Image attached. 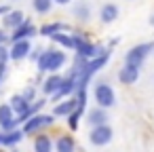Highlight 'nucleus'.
Here are the masks:
<instances>
[{
    "label": "nucleus",
    "mask_w": 154,
    "mask_h": 152,
    "mask_svg": "<svg viewBox=\"0 0 154 152\" xmlns=\"http://www.w3.org/2000/svg\"><path fill=\"white\" fill-rule=\"evenodd\" d=\"M13 118H15V112L11 110L9 104H7V106H0V127H2L5 131H9V129L15 127Z\"/></svg>",
    "instance_id": "11"
},
{
    "label": "nucleus",
    "mask_w": 154,
    "mask_h": 152,
    "mask_svg": "<svg viewBox=\"0 0 154 152\" xmlns=\"http://www.w3.org/2000/svg\"><path fill=\"white\" fill-rule=\"evenodd\" d=\"M61 76L59 74H53V76H49L47 80H45V85H42V91L47 93V95H53L57 89H59V85H61Z\"/></svg>",
    "instance_id": "16"
},
{
    "label": "nucleus",
    "mask_w": 154,
    "mask_h": 152,
    "mask_svg": "<svg viewBox=\"0 0 154 152\" xmlns=\"http://www.w3.org/2000/svg\"><path fill=\"white\" fill-rule=\"evenodd\" d=\"M9 106H11V110H13L15 114H21V112H26V110L30 108V101H28V99H23L21 95H13Z\"/></svg>",
    "instance_id": "19"
},
{
    "label": "nucleus",
    "mask_w": 154,
    "mask_h": 152,
    "mask_svg": "<svg viewBox=\"0 0 154 152\" xmlns=\"http://www.w3.org/2000/svg\"><path fill=\"white\" fill-rule=\"evenodd\" d=\"M23 131H13V129H9V131H5V133H0V146H15L17 141H21L23 139Z\"/></svg>",
    "instance_id": "12"
},
{
    "label": "nucleus",
    "mask_w": 154,
    "mask_h": 152,
    "mask_svg": "<svg viewBox=\"0 0 154 152\" xmlns=\"http://www.w3.org/2000/svg\"><path fill=\"white\" fill-rule=\"evenodd\" d=\"M150 21H152V26H154V17H152V19H150Z\"/></svg>",
    "instance_id": "30"
},
{
    "label": "nucleus",
    "mask_w": 154,
    "mask_h": 152,
    "mask_svg": "<svg viewBox=\"0 0 154 152\" xmlns=\"http://www.w3.org/2000/svg\"><path fill=\"white\" fill-rule=\"evenodd\" d=\"M53 2H57V5H70L72 0H53Z\"/></svg>",
    "instance_id": "28"
},
{
    "label": "nucleus",
    "mask_w": 154,
    "mask_h": 152,
    "mask_svg": "<svg viewBox=\"0 0 154 152\" xmlns=\"http://www.w3.org/2000/svg\"><path fill=\"white\" fill-rule=\"evenodd\" d=\"M76 53L78 55H82L85 59H93V57H97V55H103L106 51H103V47H99V45H93V42H89L87 38L76 47Z\"/></svg>",
    "instance_id": "6"
},
{
    "label": "nucleus",
    "mask_w": 154,
    "mask_h": 152,
    "mask_svg": "<svg viewBox=\"0 0 154 152\" xmlns=\"http://www.w3.org/2000/svg\"><path fill=\"white\" fill-rule=\"evenodd\" d=\"M9 11H11V9H9V7H7V5H5V7H0V15H7V13H9Z\"/></svg>",
    "instance_id": "27"
},
{
    "label": "nucleus",
    "mask_w": 154,
    "mask_h": 152,
    "mask_svg": "<svg viewBox=\"0 0 154 152\" xmlns=\"http://www.w3.org/2000/svg\"><path fill=\"white\" fill-rule=\"evenodd\" d=\"M82 112H85V108H80V106H76V108H74V110H72V112L68 114V127H70L72 131H74V129L78 127V118L82 116Z\"/></svg>",
    "instance_id": "21"
},
{
    "label": "nucleus",
    "mask_w": 154,
    "mask_h": 152,
    "mask_svg": "<svg viewBox=\"0 0 154 152\" xmlns=\"http://www.w3.org/2000/svg\"><path fill=\"white\" fill-rule=\"evenodd\" d=\"M87 123L91 127H97V125H106L108 123V112L106 108H93L87 112Z\"/></svg>",
    "instance_id": "10"
},
{
    "label": "nucleus",
    "mask_w": 154,
    "mask_h": 152,
    "mask_svg": "<svg viewBox=\"0 0 154 152\" xmlns=\"http://www.w3.org/2000/svg\"><path fill=\"white\" fill-rule=\"evenodd\" d=\"M32 7H34V11H36V13L45 15V13H49V11H51L53 0H32Z\"/></svg>",
    "instance_id": "22"
},
{
    "label": "nucleus",
    "mask_w": 154,
    "mask_h": 152,
    "mask_svg": "<svg viewBox=\"0 0 154 152\" xmlns=\"http://www.w3.org/2000/svg\"><path fill=\"white\" fill-rule=\"evenodd\" d=\"M5 40H7V36H5V34H2V32H0V45H2V42H5Z\"/></svg>",
    "instance_id": "29"
},
{
    "label": "nucleus",
    "mask_w": 154,
    "mask_h": 152,
    "mask_svg": "<svg viewBox=\"0 0 154 152\" xmlns=\"http://www.w3.org/2000/svg\"><path fill=\"white\" fill-rule=\"evenodd\" d=\"M53 150V141L49 135H38L34 139V152H51Z\"/></svg>",
    "instance_id": "18"
},
{
    "label": "nucleus",
    "mask_w": 154,
    "mask_h": 152,
    "mask_svg": "<svg viewBox=\"0 0 154 152\" xmlns=\"http://www.w3.org/2000/svg\"><path fill=\"white\" fill-rule=\"evenodd\" d=\"M137 78H139V66H133V64H125L118 72V80L122 85H133Z\"/></svg>",
    "instance_id": "7"
},
{
    "label": "nucleus",
    "mask_w": 154,
    "mask_h": 152,
    "mask_svg": "<svg viewBox=\"0 0 154 152\" xmlns=\"http://www.w3.org/2000/svg\"><path fill=\"white\" fill-rule=\"evenodd\" d=\"M89 141H91L93 146H106V144H110V141H112V129H110L108 125H97V127H93L91 133H89Z\"/></svg>",
    "instance_id": "5"
},
{
    "label": "nucleus",
    "mask_w": 154,
    "mask_h": 152,
    "mask_svg": "<svg viewBox=\"0 0 154 152\" xmlns=\"http://www.w3.org/2000/svg\"><path fill=\"white\" fill-rule=\"evenodd\" d=\"M76 106H78L76 97H70V99H66V101H61L59 106H55V108H53V116H68Z\"/></svg>",
    "instance_id": "13"
},
{
    "label": "nucleus",
    "mask_w": 154,
    "mask_h": 152,
    "mask_svg": "<svg viewBox=\"0 0 154 152\" xmlns=\"http://www.w3.org/2000/svg\"><path fill=\"white\" fill-rule=\"evenodd\" d=\"M23 17H26V15H23L21 11H9V13L2 17V23H5V28H13V30H15V28L23 21Z\"/></svg>",
    "instance_id": "14"
},
{
    "label": "nucleus",
    "mask_w": 154,
    "mask_h": 152,
    "mask_svg": "<svg viewBox=\"0 0 154 152\" xmlns=\"http://www.w3.org/2000/svg\"><path fill=\"white\" fill-rule=\"evenodd\" d=\"M34 95H36V91H34L32 87H30V89H26V91L21 93V97H23V99H28V101H32V99H34Z\"/></svg>",
    "instance_id": "25"
},
{
    "label": "nucleus",
    "mask_w": 154,
    "mask_h": 152,
    "mask_svg": "<svg viewBox=\"0 0 154 152\" xmlns=\"http://www.w3.org/2000/svg\"><path fill=\"white\" fill-rule=\"evenodd\" d=\"M36 34V30H34V26L30 23V21H21L17 28H15V32H13V36H11V40L15 42V40H23V38H30V36H34Z\"/></svg>",
    "instance_id": "9"
},
{
    "label": "nucleus",
    "mask_w": 154,
    "mask_h": 152,
    "mask_svg": "<svg viewBox=\"0 0 154 152\" xmlns=\"http://www.w3.org/2000/svg\"><path fill=\"white\" fill-rule=\"evenodd\" d=\"M66 26L63 23H49V26H42L40 28V34L42 36H51V34H55V32H61Z\"/></svg>",
    "instance_id": "23"
},
{
    "label": "nucleus",
    "mask_w": 154,
    "mask_h": 152,
    "mask_svg": "<svg viewBox=\"0 0 154 152\" xmlns=\"http://www.w3.org/2000/svg\"><path fill=\"white\" fill-rule=\"evenodd\" d=\"M95 101L99 108H112L116 104V95H114V89L108 85V82H99L95 87Z\"/></svg>",
    "instance_id": "3"
},
{
    "label": "nucleus",
    "mask_w": 154,
    "mask_h": 152,
    "mask_svg": "<svg viewBox=\"0 0 154 152\" xmlns=\"http://www.w3.org/2000/svg\"><path fill=\"white\" fill-rule=\"evenodd\" d=\"M55 148H57V152H74L76 150V144H74V139L70 135H61L55 141Z\"/></svg>",
    "instance_id": "17"
},
{
    "label": "nucleus",
    "mask_w": 154,
    "mask_h": 152,
    "mask_svg": "<svg viewBox=\"0 0 154 152\" xmlns=\"http://www.w3.org/2000/svg\"><path fill=\"white\" fill-rule=\"evenodd\" d=\"M53 123H55V118H53L51 114H38V112H36V114H32V116L23 123V129H21V131H23L26 135H30V133L40 131L42 127H49V125H53Z\"/></svg>",
    "instance_id": "2"
},
{
    "label": "nucleus",
    "mask_w": 154,
    "mask_h": 152,
    "mask_svg": "<svg viewBox=\"0 0 154 152\" xmlns=\"http://www.w3.org/2000/svg\"><path fill=\"white\" fill-rule=\"evenodd\" d=\"M150 51H152V45H148V42L137 45V47H133V49L125 55V64H133V66H139V68H141V64H143V59L148 57Z\"/></svg>",
    "instance_id": "4"
},
{
    "label": "nucleus",
    "mask_w": 154,
    "mask_h": 152,
    "mask_svg": "<svg viewBox=\"0 0 154 152\" xmlns=\"http://www.w3.org/2000/svg\"><path fill=\"white\" fill-rule=\"evenodd\" d=\"M66 53L61 51H42L38 55V72H57L66 64Z\"/></svg>",
    "instance_id": "1"
},
{
    "label": "nucleus",
    "mask_w": 154,
    "mask_h": 152,
    "mask_svg": "<svg viewBox=\"0 0 154 152\" xmlns=\"http://www.w3.org/2000/svg\"><path fill=\"white\" fill-rule=\"evenodd\" d=\"M99 17H101L103 23H112L118 17V7L116 5H103L101 11H99Z\"/></svg>",
    "instance_id": "15"
},
{
    "label": "nucleus",
    "mask_w": 154,
    "mask_h": 152,
    "mask_svg": "<svg viewBox=\"0 0 154 152\" xmlns=\"http://www.w3.org/2000/svg\"><path fill=\"white\" fill-rule=\"evenodd\" d=\"M7 74V64H0V82H2V76Z\"/></svg>",
    "instance_id": "26"
},
{
    "label": "nucleus",
    "mask_w": 154,
    "mask_h": 152,
    "mask_svg": "<svg viewBox=\"0 0 154 152\" xmlns=\"http://www.w3.org/2000/svg\"><path fill=\"white\" fill-rule=\"evenodd\" d=\"M9 61V49L0 45V64H7Z\"/></svg>",
    "instance_id": "24"
},
{
    "label": "nucleus",
    "mask_w": 154,
    "mask_h": 152,
    "mask_svg": "<svg viewBox=\"0 0 154 152\" xmlns=\"http://www.w3.org/2000/svg\"><path fill=\"white\" fill-rule=\"evenodd\" d=\"M72 13H74V17H78L80 21H87V19L91 17V9H89L87 2H76V5L72 7Z\"/></svg>",
    "instance_id": "20"
},
{
    "label": "nucleus",
    "mask_w": 154,
    "mask_h": 152,
    "mask_svg": "<svg viewBox=\"0 0 154 152\" xmlns=\"http://www.w3.org/2000/svg\"><path fill=\"white\" fill-rule=\"evenodd\" d=\"M28 53H30V42H28V38H23V40H15L13 49H9V57L15 59V61L28 57Z\"/></svg>",
    "instance_id": "8"
}]
</instances>
